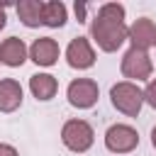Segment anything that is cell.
I'll return each instance as SVG.
<instances>
[{"mask_svg": "<svg viewBox=\"0 0 156 156\" xmlns=\"http://www.w3.org/2000/svg\"><path fill=\"white\" fill-rule=\"evenodd\" d=\"M105 146L112 154H129L139 146V134L129 124H112L105 132Z\"/></svg>", "mask_w": 156, "mask_h": 156, "instance_id": "obj_6", "label": "cell"}, {"mask_svg": "<svg viewBox=\"0 0 156 156\" xmlns=\"http://www.w3.org/2000/svg\"><path fill=\"white\" fill-rule=\"evenodd\" d=\"M24 100L22 85L15 78H2L0 80V112H15Z\"/></svg>", "mask_w": 156, "mask_h": 156, "instance_id": "obj_11", "label": "cell"}, {"mask_svg": "<svg viewBox=\"0 0 156 156\" xmlns=\"http://www.w3.org/2000/svg\"><path fill=\"white\" fill-rule=\"evenodd\" d=\"M144 102H149L154 110H156V78H151L144 88Z\"/></svg>", "mask_w": 156, "mask_h": 156, "instance_id": "obj_15", "label": "cell"}, {"mask_svg": "<svg viewBox=\"0 0 156 156\" xmlns=\"http://www.w3.org/2000/svg\"><path fill=\"white\" fill-rule=\"evenodd\" d=\"M27 54H29V49L24 46V41L20 37H7L0 44V63H5L10 68H20L27 61Z\"/></svg>", "mask_w": 156, "mask_h": 156, "instance_id": "obj_10", "label": "cell"}, {"mask_svg": "<svg viewBox=\"0 0 156 156\" xmlns=\"http://www.w3.org/2000/svg\"><path fill=\"white\" fill-rule=\"evenodd\" d=\"M98 95H100V88H98V83H95L93 78H76V80H71L68 88H66L68 102H71L73 107H78V110L93 107V105L98 102Z\"/></svg>", "mask_w": 156, "mask_h": 156, "instance_id": "obj_5", "label": "cell"}, {"mask_svg": "<svg viewBox=\"0 0 156 156\" xmlns=\"http://www.w3.org/2000/svg\"><path fill=\"white\" fill-rule=\"evenodd\" d=\"M110 100H112V107L119 110L122 115L136 117L141 112V105H144V90L136 83L119 80V83H115L110 88Z\"/></svg>", "mask_w": 156, "mask_h": 156, "instance_id": "obj_2", "label": "cell"}, {"mask_svg": "<svg viewBox=\"0 0 156 156\" xmlns=\"http://www.w3.org/2000/svg\"><path fill=\"white\" fill-rule=\"evenodd\" d=\"M61 141L73 154H85L95 141V132L85 119H68L61 127Z\"/></svg>", "mask_w": 156, "mask_h": 156, "instance_id": "obj_3", "label": "cell"}, {"mask_svg": "<svg viewBox=\"0 0 156 156\" xmlns=\"http://www.w3.org/2000/svg\"><path fill=\"white\" fill-rule=\"evenodd\" d=\"M66 61L71 68H78V71H85L95 63V51L90 46V41L85 37H76L71 39L68 49H66Z\"/></svg>", "mask_w": 156, "mask_h": 156, "instance_id": "obj_8", "label": "cell"}, {"mask_svg": "<svg viewBox=\"0 0 156 156\" xmlns=\"http://www.w3.org/2000/svg\"><path fill=\"white\" fill-rule=\"evenodd\" d=\"M41 24L46 27H63L66 24V5L61 0H49L41 5Z\"/></svg>", "mask_w": 156, "mask_h": 156, "instance_id": "obj_14", "label": "cell"}, {"mask_svg": "<svg viewBox=\"0 0 156 156\" xmlns=\"http://www.w3.org/2000/svg\"><path fill=\"white\" fill-rule=\"evenodd\" d=\"M151 146H154V149H156V127H154V129H151Z\"/></svg>", "mask_w": 156, "mask_h": 156, "instance_id": "obj_19", "label": "cell"}, {"mask_svg": "<svg viewBox=\"0 0 156 156\" xmlns=\"http://www.w3.org/2000/svg\"><path fill=\"white\" fill-rule=\"evenodd\" d=\"M41 5L39 0H20L17 2V15L24 27H39L41 24Z\"/></svg>", "mask_w": 156, "mask_h": 156, "instance_id": "obj_13", "label": "cell"}, {"mask_svg": "<svg viewBox=\"0 0 156 156\" xmlns=\"http://www.w3.org/2000/svg\"><path fill=\"white\" fill-rule=\"evenodd\" d=\"M29 90H32V95L37 98V100H51L54 95H56V90H58V80L51 76V73H34L32 78H29Z\"/></svg>", "mask_w": 156, "mask_h": 156, "instance_id": "obj_12", "label": "cell"}, {"mask_svg": "<svg viewBox=\"0 0 156 156\" xmlns=\"http://www.w3.org/2000/svg\"><path fill=\"white\" fill-rule=\"evenodd\" d=\"M58 56H61V49H58L56 39H51V37H39V39H34L32 46H29V58H32L37 66L49 68V66H54V63L58 61Z\"/></svg>", "mask_w": 156, "mask_h": 156, "instance_id": "obj_9", "label": "cell"}, {"mask_svg": "<svg viewBox=\"0 0 156 156\" xmlns=\"http://www.w3.org/2000/svg\"><path fill=\"white\" fill-rule=\"evenodd\" d=\"M122 76L129 78V83H141V80H149L151 78V71H154V63H151V56L141 49H127V54L122 56Z\"/></svg>", "mask_w": 156, "mask_h": 156, "instance_id": "obj_4", "label": "cell"}, {"mask_svg": "<svg viewBox=\"0 0 156 156\" xmlns=\"http://www.w3.org/2000/svg\"><path fill=\"white\" fill-rule=\"evenodd\" d=\"M5 7H7V5H5V2H0V29H2V27H5V22H7V15H5Z\"/></svg>", "mask_w": 156, "mask_h": 156, "instance_id": "obj_17", "label": "cell"}, {"mask_svg": "<svg viewBox=\"0 0 156 156\" xmlns=\"http://www.w3.org/2000/svg\"><path fill=\"white\" fill-rule=\"evenodd\" d=\"M76 15H78V22H83V17H85V5H78V2H76Z\"/></svg>", "mask_w": 156, "mask_h": 156, "instance_id": "obj_18", "label": "cell"}, {"mask_svg": "<svg viewBox=\"0 0 156 156\" xmlns=\"http://www.w3.org/2000/svg\"><path fill=\"white\" fill-rule=\"evenodd\" d=\"M90 37L98 49L112 54L127 41V24H124V7L119 2H105L98 7L90 22Z\"/></svg>", "mask_w": 156, "mask_h": 156, "instance_id": "obj_1", "label": "cell"}, {"mask_svg": "<svg viewBox=\"0 0 156 156\" xmlns=\"http://www.w3.org/2000/svg\"><path fill=\"white\" fill-rule=\"evenodd\" d=\"M154 46H156V44H154Z\"/></svg>", "mask_w": 156, "mask_h": 156, "instance_id": "obj_20", "label": "cell"}, {"mask_svg": "<svg viewBox=\"0 0 156 156\" xmlns=\"http://www.w3.org/2000/svg\"><path fill=\"white\" fill-rule=\"evenodd\" d=\"M0 156H20V154H17L15 146H10V144H0Z\"/></svg>", "mask_w": 156, "mask_h": 156, "instance_id": "obj_16", "label": "cell"}, {"mask_svg": "<svg viewBox=\"0 0 156 156\" xmlns=\"http://www.w3.org/2000/svg\"><path fill=\"white\" fill-rule=\"evenodd\" d=\"M127 39L132 41V49H141L146 51L149 46L156 44V24L149 17H139L132 22V27H127Z\"/></svg>", "mask_w": 156, "mask_h": 156, "instance_id": "obj_7", "label": "cell"}]
</instances>
